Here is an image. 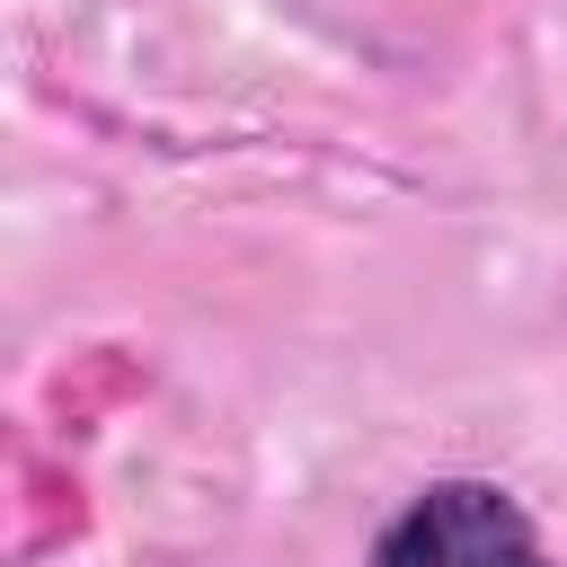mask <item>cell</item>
Listing matches in <instances>:
<instances>
[{
    "instance_id": "6da1fadb",
    "label": "cell",
    "mask_w": 567,
    "mask_h": 567,
    "mask_svg": "<svg viewBox=\"0 0 567 567\" xmlns=\"http://www.w3.org/2000/svg\"><path fill=\"white\" fill-rule=\"evenodd\" d=\"M372 567H558L540 523L496 478H425L372 540Z\"/></svg>"
}]
</instances>
